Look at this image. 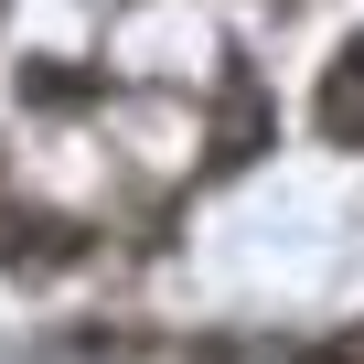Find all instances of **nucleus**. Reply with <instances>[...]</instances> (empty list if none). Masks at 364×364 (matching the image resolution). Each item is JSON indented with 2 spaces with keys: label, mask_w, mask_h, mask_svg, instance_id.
Returning <instances> with one entry per match:
<instances>
[{
  "label": "nucleus",
  "mask_w": 364,
  "mask_h": 364,
  "mask_svg": "<svg viewBox=\"0 0 364 364\" xmlns=\"http://www.w3.org/2000/svg\"><path fill=\"white\" fill-rule=\"evenodd\" d=\"M257 150H279V107H268L257 65L236 54V65L215 75V129H204V171H247Z\"/></svg>",
  "instance_id": "nucleus-1"
},
{
  "label": "nucleus",
  "mask_w": 364,
  "mask_h": 364,
  "mask_svg": "<svg viewBox=\"0 0 364 364\" xmlns=\"http://www.w3.org/2000/svg\"><path fill=\"white\" fill-rule=\"evenodd\" d=\"M97 257V225L54 215V204H0V268L11 279H65Z\"/></svg>",
  "instance_id": "nucleus-2"
},
{
  "label": "nucleus",
  "mask_w": 364,
  "mask_h": 364,
  "mask_svg": "<svg viewBox=\"0 0 364 364\" xmlns=\"http://www.w3.org/2000/svg\"><path fill=\"white\" fill-rule=\"evenodd\" d=\"M321 139H343V150H364V33L332 54V75H321Z\"/></svg>",
  "instance_id": "nucleus-3"
},
{
  "label": "nucleus",
  "mask_w": 364,
  "mask_h": 364,
  "mask_svg": "<svg viewBox=\"0 0 364 364\" xmlns=\"http://www.w3.org/2000/svg\"><path fill=\"white\" fill-rule=\"evenodd\" d=\"M11 86H22L33 107H97V97H107V75H86V65H65V54H33Z\"/></svg>",
  "instance_id": "nucleus-4"
},
{
  "label": "nucleus",
  "mask_w": 364,
  "mask_h": 364,
  "mask_svg": "<svg viewBox=\"0 0 364 364\" xmlns=\"http://www.w3.org/2000/svg\"><path fill=\"white\" fill-rule=\"evenodd\" d=\"M289 364H364V321H353V332H332V343H311V353H289Z\"/></svg>",
  "instance_id": "nucleus-5"
}]
</instances>
